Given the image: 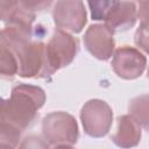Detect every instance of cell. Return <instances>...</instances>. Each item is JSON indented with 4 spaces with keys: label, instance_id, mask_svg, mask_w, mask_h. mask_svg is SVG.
<instances>
[{
    "label": "cell",
    "instance_id": "obj_1",
    "mask_svg": "<svg viewBox=\"0 0 149 149\" xmlns=\"http://www.w3.org/2000/svg\"><path fill=\"white\" fill-rule=\"evenodd\" d=\"M45 99V92L40 86L20 83L12 88L10 97L2 100L0 121L24 130L34 123Z\"/></svg>",
    "mask_w": 149,
    "mask_h": 149
},
{
    "label": "cell",
    "instance_id": "obj_2",
    "mask_svg": "<svg viewBox=\"0 0 149 149\" xmlns=\"http://www.w3.org/2000/svg\"><path fill=\"white\" fill-rule=\"evenodd\" d=\"M42 135L51 148H71L79 136L77 121L66 112L49 113L42 120Z\"/></svg>",
    "mask_w": 149,
    "mask_h": 149
},
{
    "label": "cell",
    "instance_id": "obj_3",
    "mask_svg": "<svg viewBox=\"0 0 149 149\" xmlns=\"http://www.w3.org/2000/svg\"><path fill=\"white\" fill-rule=\"evenodd\" d=\"M17 57L19 72L22 78H47L52 76V71L48 54L47 44L42 41H33L12 49Z\"/></svg>",
    "mask_w": 149,
    "mask_h": 149
},
{
    "label": "cell",
    "instance_id": "obj_4",
    "mask_svg": "<svg viewBox=\"0 0 149 149\" xmlns=\"http://www.w3.org/2000/svg\"><path fill=\"white\" fill-rule=\"evenodd\" d=\"M80 121L88 136L102 137L109 132L113 122L112 108L104 100L91 99L80 109Z\"/></svg>",
    "mask_w": 149,
    "mask_h": 149
},
{
    "label": "cell",
    "instance_id": "obj_5",
    "mask_svg": "<svg viewBox=\"0 0 149 149\" xmlns=\"http://www.w3.org/2000/svg\"><path fill=\"white\" fill-rule=\"evenodd\" d=\"M79 42L69 31L56 28L47 43V54L54 72L68 66L77 56Z\"/></svg>",
    "mask_w": 149,
    "mask_h": 149
},
{
    "label": "cell",
    "instance_id": "obj_6",
    "mask_svg": "<svg viewBox=\"0 0 149 149\" xmlns=\"http://www.w3.org/2000/svg\"><path fill=\"white\" fill-rule=\"evenodd\" d=\"M52 19L59 29L73 34L80 33L87 22L83 0H58L52 9Z\"/></svg>",
    "mask_w": 149,
    "mask_h": 149
},
{
    "label": "cell",
    "instance_id": "obj_7",
    "mask_svg": "<svg viewBox=\"0 0 149 149\" xmlns=\"http://www.w3.org/2000/svg\"><path fill=\"white\" fill-rule=\"evenodd\" d=\"M147 65L146 56L136 48L123 45L114 50L112 68L115 74L122 79L132 80L139 78Z\"/></svg>",
    "mask_w": 149,
    "mask_h": 149
},
{
    "label": "cell",
    "instance_id": "obj_8",
    "mask_svg": "<svg viewBox=\"0 0 149 149\" xmlns=\"http://www.w3.org/2000/svg\"><path fill=\"white\" fill-rule=\"evenodd\" d=\"M84 44L86 50L100 61L109 59L114 54L113 31L104 23L90 26L84 34Z\"/></svg>",
    "mask_w": 149,
    "mask_h": 149
},
{
    "label": "cell",
    "instance_id": "obj_9",
    "mask_svg": "<svg viewBox=\"0 0 149 149\" xmlns=\"http://www.w3.org/2000/svg\"><path fill=\"white\" fill-rule=\"evenodd\" d=\"M137 20V8L133 1H120L105 20V24L114 33L127 31Z\"/></svg>",
    "mask_w": 149,
    "mask_h": 149
},
{
    "label": "cell",
    "instance_id": "obj_10",
    "mask_svg": "<svg viewBox=\"0 0 149 149\" xmlns=\"http://www.w3.org/2000/svg\"><path fill=\"white\" fill-rule=\"evenodd\" d=\"M141 136V126L128 114L116 119V130L111 136V140L118 147L130 148L140 143Z\"/></svg>",
    "mask_w": 149,
    "mask_h": 149
},
{
    "label": "cell",
    "instance_id": "obj_11",
    "mask_svg": "<svg viewBox=\"0 0 149 149\" xmlns=\"http://www.w3.org/2000/svg\"><path fill=\"white\" fill-rule=\"evenodd\" d=\"M128 112L142 128L149 132V94L133 98L128 104Z\"/></svg>",
    "mask_w": 149,
    "mask_h": 149
},
{
    "label": "cell",
    "instance_id": "obj_12",
    "mask_svg": "<svg viewBox=\"0 0 149 149\" xmlns=\"http://www.w3.org/2000/svg\"><path fill=\"white\" fill-rule=\"evenodd\" d=\"M19 72L17 57L12 49L0 43V73L3 79H12Z\"/></svg>",
    "mask_w": 149,
    "mask_h": 149
},
{
    "label": "cell",
    "instance_id": "obj_13",
    "mask_svg": "<svg viewBox=\"0 0 149 149\" xmlns=\"http://www.w3.org/2000/svg\"><path fill=\"white\" fill-rule=\"evenodd\" d=\"M35 21V13L27 10L22 6H19L7 19L6 23L16 27L23 31L33 34V23Z\"/></svg>",
    "mask_w": 149,
    "mask_h": 149
},
{
    "label": "cell",
    "instance_id": "obj_14",
    "mask_svg": "<svg viewBox=\"0 0 149 149\" xmlns=\"http://www.w3.org/2000/svg\"><path fill=\"white\" fill-rule=\"evenodd\" d=\"M120 0H87L91 17L94 21H105Z\"/></svg>",
    "mask_w": 149,
    "mask_h": 149
},
{
    "label": "cell",
    "instance_id": "obj_15",
    "mask_svg": "<svg viewBox=\"0 0 149 149\" xmlns=\"http://www.w3.org/2000/svg\"><path fill=\"white\" fill-rule=\"evenodd\" d=\"M21 132L20 128L0 121V144L7 148H15L21 139Z\"/></svg>",
    "mask_w": 149,
    "mask_h": 149
},
{
    "label": "cell",
    "instance_id": "obj_16",
    "mask_svg": "<svg viewBox=\"0 0 149 149\" xmlns=\"http://www.w3.org/2000/svg\"><path fill=\"white\" fill-rule=\"evenodd\" d=\"M135 44L149 55V22H141L135 31Z\"/></svg>",
    "mask_w": 149,
    "mask_h": 149
},
{
    "label": "cell",
    "instance_id": "obj_17",
    "mask_svg": "<svg viewBox=\"0 0 149 149\" xmlns=\"http://www.w3.org/2000/svg\"><path fill=\"white\" fill-rule=\"evenodd\" d=\"M52 2L54 0H20V6H22L27 10L35 13L48 9L52 5Z\"/></svg>",
    "mask_w": 149,
    "mask_h": 149
},
{
    "label": "cell",
    "instance_id": "obj_18",
    "mask_svg": "<svg viewBox=\"0 0 149 149\" xmlns=\"http://www.w3.org/2000/svg\"><path fill=\"white\" fill-rule=\"evenodd\" d=\"M20 6V0H0V9H1V20L3 22L7 21L9 15Z\"/></svg>",
    "mask_w": 149,
    "mask_h": 149
},
{
    "label": "cell",
    "instance_id": "obj_19",
    "mask_svg": "<svg viewBox=\"0 0 149 149\" xmlns=\"http://www.w3.org/2000/svg\"><path fill=\"white\" fill-rule=\"evenodd\" d=\"M137 17L141 22H149V0H139Z\"/></svg>",
    "mask_w": 149,
    "mask_h": 149
},
{
    "label": "cell",
    "instance_id": "obj_20",
    "mask_svg": "<svg viewBox=\"0 0 149 149\" xmlns=\"http://www.w3.org/2000/svg\"><path fill=\"white\" fill-rule=\"evenodd\" d=\"M147 76H148V79H149V69H148V74Z\"/></svg>",
    "mask_w": 149,
    "mask_h": 149
}]
</instances>
